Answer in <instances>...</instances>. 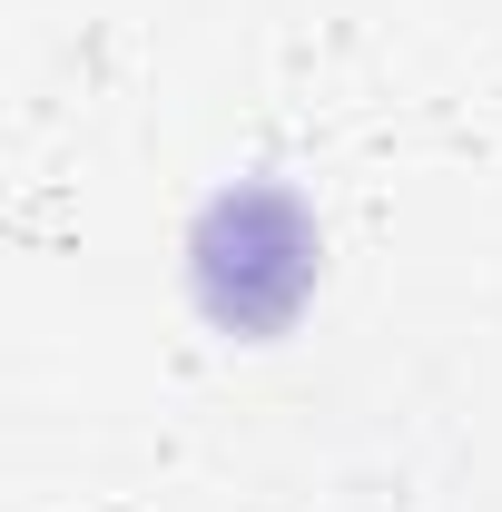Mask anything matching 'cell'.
I'll return each instance as SVG.
<instances>
[{
    "mask_svg": "<svg viewBox=\"0 0 502 512\" xmlns=\"http://www.w3.org/2000/svg\"><path fill=\"white\" fill-rule=\"evenodd\" d=\"M188 286H197V306H207V325H227V335L296 325L306 296H315V217H306V197L266 188V178L207 197V217H197V237H188Z\"/></svg>",
    "mask_w": 502,
    "mask_h": 512,
    "instance_id": "6da1fadb",
    "label": "cell"
}]
</instances>
